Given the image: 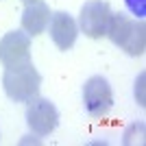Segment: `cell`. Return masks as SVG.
I'll return each mask as SVG.
<instances>
[{"label":"cell","mask_w":146,"mask_h":146,"mask_svg":"<svg viewBox=\"0 0 146 146\" xmlns=\"http://www.w3.org/2000/svg\"><path fill=\"white\" fill-rule=\"evenodd\" d=\"M26 124L33 133L37 135H48L52 133L59 124V113L57 107L46 98H33L26 109Z\"/></svg>","instance_id":"8992f818"},{"label":"cell","mask_w":146,"mask_h":146,"mask_svg":"<svg viewBox=\"0 0 146 146\" xmlns=\"http://www.w3.org/2000/svg\"><path fill=\"white\" fill-rule=\"evenodd\" d=\"M107 37L111 42L120 46L124 52L129 55H142L144 52V46H146V29H144V22L142 20H131L122 13H111V20H109V26H107Z\"/></svg>","instance_id":"6da1fadb"},{"label":"cell","mask_w":146,"mask_h":146,"mask_svg":"<svg viewBox=\"0 0 146 146\" xmlns=\"http://www.w3.org/2000/svg\"><path fill=\"white\" fill-rule=\"evenodd\" d=\"M2 85H5V92L11 100H15V103H31L39 94L42 76L35 70V66L29 61V63L18 66V68H7L5 76H2Z\"/></svg>","instance_id":"7a4b0ae2"},{"label":"cell","mask_w":146,"mask_h":146,"mask_svg":"<svg viewBox=\"0 0 146 146\" xmlns=\"http://www.w3.org/2000/svg\"><path fill=\"white\" fill-rule=\"evenodd\" d=\"M46 29L50 31V39L57 44V48L70 50L76 42L79 35V24L74 22V18L66 11H57L50 15V22Z\"/></svg>","instance_id":"52a82bcc"},{"label":"cell","mask_w":146,"mask_h":146,"mask_svg":"<svg viewBox=\"0 0 146 146\" xmlns=\"http://www.w3.org/2000/svg\"><path fill=\"white\" fill-rule=\"evenodd\" d=\"M111 20V9L105 0H90L81 7L79 13V29L92 39L107 35V26Z\"/></svg>","instance_id":"3957f363"},{"label":"cell","mask_w":146,"mask_h":146,"mask_svg":"<svg viewBox=\"0 0 146 146\" xmlns=\"http://www.w3.org/2000/svg\"><path fill=\"white\" fill-rule=\"evenodd\" d=\"M48 22H50V9L44 5L42 0L26 5L24 13H22V31L29 37H35L39 33H44Z\"/></svg>","instance_id":"ba28073f"},{"label":"cell","mask_w":146,"mask_h":146,"mask_svg":"<svg viewBox=\"0 0 146 146\" xmlns=\"http://www.w3.org/2000/svg\"><path fill=\"white\" fill-rule=\"evenodd\" d=\"M24 2H26V5H29V2H37V0H24Z\"/></svg>","instance_id":"30bf717a"},{"label":"cell","mask_w":146,"mask_h":146,"mask_svg":"<svg viewBox=\"0 0 146 146\" xmlns=\"http://www.w3.org/2000/svg\"><path fill=\"white\" fill-rule=\"evenodd\" d=\"M124 5L131 13H133L137 20L146 18V0H124Z\"/></svg>","instance_id":"9c48e42d"},{"label":"cell","mask_w":146,"mask_h":146,"mask_svg":"<svg viewBox=\"0 0 146 146\" xmlns=\"http://www.w3.org/2000/svg\"><path fill=\"white\" fill-rule=\"evenodd\" d=\"M83 103H85V109L90 116L94 118L105 116L113 105V94H111L107 79H103V76L87 79L83 85Z\"/></svg>","instance_id":"277c9868"},{"label":"cell","mask_w":146,"mask_h":146,"mask_svg":"<svg viewBox=\"0 0 146 146\" xmlns=\"http://www.w3.org/2000/svg\"><path fill=\"white\" fill-rule=\"evenodd\" d=\"M0 61L5 68H18L31 61V37L24 31H11L0 39Z\"/></svg>","instance_id":"5b68a950"}]
</instances>
